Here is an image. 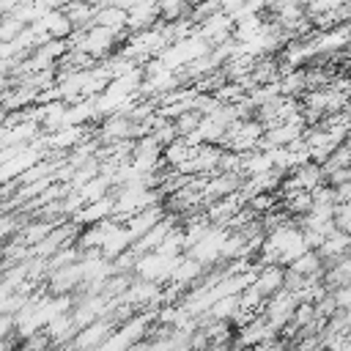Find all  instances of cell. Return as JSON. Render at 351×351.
Wrapping results in <instances>:
<instances>
[{
	"label": "cell",
	"mask_w": 351,
	"mask_h": 351,
	"mask_svg": "<svg viewBox=\"0 0 351 351\" xmlns=\"http://www.w3.org/2000/svg\"><path fill=\"white\" fill-rule=\"evenodd\" d=\"M82 280V263L74 261V263H66V266H58L52 269L47 277H44V291L49 296H58V293H71L74 285Z\"/></svg>",
	"instance_id": "1"
},
{
	"label": "cell",
	"mask_w": 351,
	"mask_h": 351,
	"mask_svg": "<svg viewBox=\"0 0 351 351\" xmlns=\"http://www.w3.org/2000/svg\"><path fill=\"white\" fill-rule=\"evenodd\" d=\"M115 329V324L107 318V315H99L96 321H90L88 326L77 329L74 337L66 343V348H99L101 340Z\"/></svg>",
	"instance_id": "2"
},
{
	"label": "cell",
	"mask_w": 351,
	"mask_h": 351,
	"mask_svg": "<svg viewBox=\"0 0 351 351\" xmlns=\"http://www.w3.org/2000/svg\"><path fill=\"white\" fill-rule=\"evenodd\" d=\"M241 206H244V197H241L239 192H230V195H225V197L208 200V203L203 206V217L208 219V225H219V228H225L228 219H230Z\"/></svg>",
	"instance_id": "3"
},
{
	"label": "cell",
	"mask_w": 351,
	"mask_h": 351,
	"mask_svg": "<svg viewBox=\"0 0 351 351\" xmlns=\"http://www.w3.org/2000/svg\"><path fill=\"white\" fill-rule=\"evenodd\" d=\"M162 217H165V206H162V203H151V206H143V208L126 214V217H123V228L137 239V236H143L151 225H156Z\"/></svg>",
	"instance_id": "4"
},
{
	"label": "cell",
	"mask_w": 351,
	"mask_h": 351,
	"mask_svg": "<svg viewBox=\"0 0 351 351\" xmlns=\"http://www.w3.org/2000/svg\"><path fill=\"white\" fill-rule=\"evenodd\" d=\"M285 266H291L293 271H299L304 280L310 282H321L324 274V258L318 255V250H302L296 258H291Z\"/></svg>",
	"instance_id": "5"
},
{
	"label": "cell",
	"mask_w": 351,
	"mask_h": 351,
	"mask_svg": "<svg viewBox=\"0 0 351 351\" xmlns=\"http://www.w3.org/2000/svg\"><path fill=\"white\" fill-rule=\"evenodd\" d=\"M282 271H285L282 263H266V266H261V269L255 271V277H252L255 291H258L263 299L271 296V293H277V291L282 288Z\"/></svg>",
	"instance_id": "6"
},
{
	"label": "cell",
	"mask_w": 351,
	"mask_h": 351,
	"mask_svg": "<svg viewBox=\"0 0 351 351\" xmlns=\"http://www.w3.org/2000/svg\"><path fill=\"white\" fill-rule=\"evenodd\" d=\"M110 214H112V197H110V195H104V197H99V200L82 203V206L71 214V219H74L77 225H93V222L107 219Z\"/></svg>",
	"instance_id": "7"
},
{
	"label": "cell",
	"mask_w": 351,
	"mask_h": 351,
	"mask_svg": "<svg viewBox=\"0 0 351 351\" xmlns=\"http://www.w3.org/2000/svg\"><path fill=\"white\" fill-rule=\"evenodd\" d=\"M60 11L69 16V22H71L74 30H88L93 25V14H96V8L88 0H69Z\"/></svg>",
	"instance_id": "8"
},
{
	"label": "cell",
	"mask_w": 351,
	"mask_h": 351,
	"mask_svg": "<svg viewBox=\"0 0 351 351\" xmlns=\"http://www.w3.org/2000/svg\"><path fill=\"white\" fill-rule=\"evenodd\" d=\"M38 22H41V27L47 30V36L49 38H69L71 36V22H69V16L60 11V8H52V11H44L41 16H38Z\"/></svg>",
	"instance_id": "9"
},
{
	"label": "cell",
	"mask_w": 351,
	"mask_h": 351,
	"mask_svg": "<svg viewBox=\"0 0 351 351\" xmlns=\"http://www.w3.org/2000/svg\"><path fill=\"white\" fill-rule=\"evenodd\" d=\"M340 252H351V233H343V230L332 228V230L324 236V241H321V247H318V255H321V258H335V255H340Z\"/></svg>",
	"instance_id": "10"
},
{
	"label": "cell",
	"mask_w": 351,
	"mask_h": 351,
	"mask_svg": "<svg viewBox=\"0 0 351 351\" xmlns=\"http://www.w3.org/2000/svg\"><path fill=\"white\" fill-rule=\"evenodd\" d=\"M192 151H195V148H192V145H189L184 137H176L173 143L162 145V154H159V156H162V162H165V165L178 167L184 159H189V156H192Z\"/></svg>",
	"instance_id": "11"
},
{
	"label": "cell",
	"mask_w": 351,
	"mask_h": 351,
	"mask_svg": "<svg viewBox=\"0 0 351 351\" xmlns=\"http://www.w3.org/2000/svg\"><path fill=\"white\" fill-rule=\"evenodd\" d=\"M93 25H104V27H112V30H123V27H126V11L118 8V5L96 8V14H93Z\"/></svg>",
	"instance_id": "12"
},
{
	"label": "cell",
	"mask_w": 351,
	"mask_h": 351,
	"mask_svg": "<svg viewBox=\"0 0 351 351\" xmlns=\"http://www.w3.org/2000/svg\"><path fill=\"white\" fill-rule=\"evenodd\" d=\"M335 167H351V145H348V140L332 145L329 156L321 162V170H324V173H326V170H335Z\"/></svg>",
	"instance_id": "13"
},
{
	"label": "cell",
	"mask_w": 351,
	"mask_h": 351,
	"mask_svg": "<svg viewBox=\"0 0 351 351\" xmlns=\"http://www.w3.org/2000/svg\"><path fill=\"white\" fill-rule=\"evenodd\" d=\"M222 132H225V126H222L214 115H200L197 134H200V140H203V143H214V145H217V140L222 137Z\"/></svg>",
	"instance_id": "14"
},
{
	"label": "cell",
	"mask_w": 351,
	"mask_h": 351,
	"mask_svg": "<svg viewBox=\"0 0 351 351\" xmlns=\"http://www.w3.org/2000/svg\"><path fill=\"white\" fill-rule=\"evenodd\" d=\"M197 123H200V112H197V110H192V107L181 110V112L173 118V126H176V134H178V137H184V134L195 132V129H197Z\"/></svg>",
	"instance_id": "15"
},
{
	"label": "cell",
	"mask_w": 351,
	"mask_h": 351,
	"mask_svg": "<svg viewBox=\"0 0 351 351\" xmlns=\"http://www.w3.org/2000/svg\"><path fill=\"white\" fill-rule=\"evenodd\" d=\"M214 173H241V151L233 148H219L217 156V170Z\"/></svg>",
	"instance_id": "16"
},
{
	"label": "cell",
	"mask_w": 351,
	"mask_h": 351,
	"mask_svg": "<svg viewBox=\"0 0 351 351\" xmlns=\"http://www.w3.org/2000/svg\"><path fill=\"white\" fill-rule=\"evenodd\" d=\"M244 206L250 211H255V214H263V211H269V208L277 206V192H255V195H250L244 200Z\"/></svg>",
	"instance_id": "17"
},
{
	"label": "cell",
	"mask_w": 351,
	"mask_h": 351,
	"mask_svg": "<svg viewBox=\"0 0 351 351\" xmlns=\"http://www.w3.org/2000/svg\"><path fill=\"white\" fill-rule=\"evenodd\" d=\"M22 27H25V22H22L19 16L3 14V16H0V44H3V41H14V38L22 33Z\"/></svg>",
	"instance_id": "18"
},
{
	"label": "cell",
	"mask_w": 351,
	"mask_h": 351,
	"mask_svg": "<svg viewBox=\"0 0 351 351\" xmlns=\"http://www.w3.org/2000/svg\"><path fill=\"white\" fill-rule=\"evenodd\" d=\"M211 93H214V99H217L219 104H233V101H239V99H241V93H244V90H241V85H239V82H228V80H225V82H222V85H217Z\"/></svg>",
	"instance_id": "19"
},
{
	"label": "cell",
	"mask_w": 351,
	"mask_h": 351,
	"mask_svg": "<svg viewBox=\"0 0 351 351\" xmlns=\"http://www.w3.org/2000/svg\"><path fill=\"white\" fill-rule=\"evenodd\" d=\"M332 225L343 233H351V200L332 206Z\"/></svg>",
	"instance_id": "20"
},
{
	"label": "cell",
	"mask_w": 351,
	"mask_h": 351,
	"mask_svg": "<svg viewBox=\"0 0 351 351\" xmlns=\"http://www.w3.org/2000/svg\"><path fill=\"white\" fill-rule=\"evenodd\" d=\"M49 346H52V340L44 329H36V332H30L27 337L19 340V348H49Z\"/></svg>",
	"instance_id": "21"
},
{
	"label": "cell",
	"mask_w": 351,
	"mask_h": 351,
	"mask_svg": "<svg viewBox=\"0 0 351 351\" xmlns=\"http://www.w3.org/2000/svg\"><path fill=\"white\" fill-rule=\"evenodd\" d=\"M324 181H326L329 186L346 184V181H351V167H335V170H326V173H324Z\"/></svg>",
	"instance_id": "22"
},
{
	"label": "cell",
	"mask_w": 351,
	"mask_h": 351,
	"mask_svg": "<svg viewBox=\"0 0 351 351\" xmlns=\"http://www.w3.org/2000/svg\"><path fill=\"white\" fill-rule=\"evenodd\" d=\"M329 293L335 299V307H351V282L348 285H335Z\"/></svg>",
	"instance_id": "23"
},
{
	"label": "cell",
	"mask_w": 351,
	"mask_h": 351,
	"mask_svg": "<svg viewBox=\"0 0 351 351\" xmlns=\"http://www.w3.org/2000/svg\"><path fill=\"white\" fill-rule=\"evenodd\" d=\"M332 189H335V203H348V200H351V181L337 184V186H332Z\"/></svg>",
	"instance_id": "24"
},
{
	"label": "cell",
	"mask_w": 351,
	"mask_h": 351,
	"mask_svg": "<svg viewBox=\"0 0 351 351\" xmlns=\"http://www.w3.org/2000/svg\"><path fill=\"white\" fill-rule=\"evenodd\" d=\"M93 8H104V5H112V0H88Z\"/></svg>",
	"instance_id": "25"
},
{
	"label": "cell",
	"mask_w": 351,
	"mask_h": 351,
	"mask_svg": "<svg viewBox=\"0 0 351 351\" xmlns=\"http://www.w3.org/2000/svg\"><path fill=\"white\" fill-rule=\"evenodd\" d=\"M299 3H302V0H299Z\"/></svg>",
	"instance_id": "26"
}]
</instances>
